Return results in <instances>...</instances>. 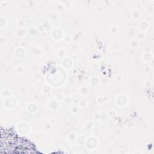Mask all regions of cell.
<instances>
[{
  "label": "cell",
  "mask_w": 154,
  "mask_h": 154,
  "mask_svg": "<svg viewBox=\"0 0 154 154\" xmlns=\"http://www.w3.org/2000/svg\"><path fill=\"white\" fill-rule=\"evenodd\" d=\"M1 152L8 153H37L34 146L29 141L17 137L8 130H1Z\"/></svg>",
  "instance_id": "cell-1"
}]
</instances>
